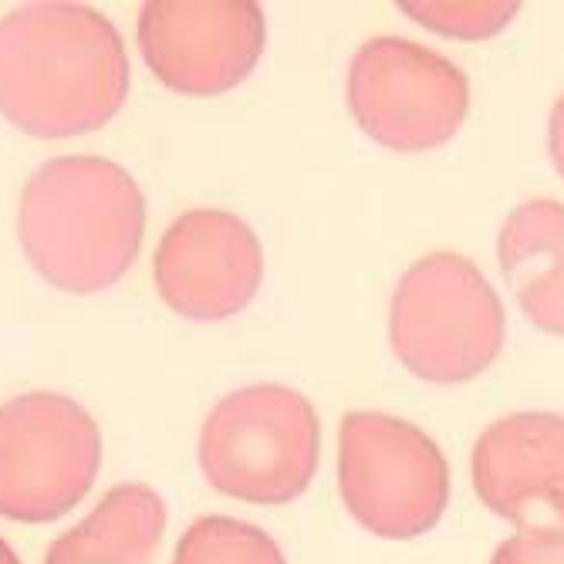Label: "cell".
Returning a JSON list of instances; mask_svg holds the SVG:
<instances>
[{
	"label": "cell",
	"mask_w": 564,
	"mask_h": 564,
	"mask_svg": "<svg viewBox=\"0 0 564 564\" xmlns=\"http://www.w3.org/2000/svg\"><path fill=\"white\" fill-rule=\"evenodd\" d=\"M497 258L524 315L547 335H564V207L524 203L507 217Z\"/></svg>",
	"instance_id": "obj_11"
},
{
	"label": "cell",
	"mask_w": 564,
	"mask_h": 564,
	"mask_svg": "<svg viewBox=\"0 0 564 564\" xmlns=\"http://www.w3.org/2000/svg\"><path fill=\"white\" fill-rule=\"evenodd\" d=\"M0 564H21V561H18V554L8 547V541H4V538H0Z\"/></svg>",
	"instance_id": "obj_17"
},
{
	"label": "cell",
	"mask_w": 564,
	"mask_h": 564,
	"mask_svg": "<svg viewBox=\"0 0 564 564\" xmlns=\"http://www.w3.org/2000/svg\"><path fill=\"white\" fill-rule=\"evenodd\" d=\"M129 95L116 24L82 4H24L0 21V116L37 139L106 126Z\"/></svg>",
	"instance_id": "obj_1"
},
{
	"label": "cell",
	"mask_w": 564,
	"mask_h": 564,
	"mask_svg": "<svg viewBox=\"0 0 564 564\" xmlns=\"http://www.w3.org/2000/svg\"><path fill=\"white\" fill-rule=\"evenodd\" d=\"M18 237L47 284L68 294L106 291L139 258L145 196L112 160L58 156L28 180Z\"/></svg>",
	"instance_id": "obj_2"
},
{
	"label": "cell",
	"mask_w": 564,
	"mask_h": 564,
	"mask_svg": "<svg viewBox=\"0 0 564 564\" xmlns=\"http://www.w3.org/2000/svg\"><path fill=\"white\" fill-rule=\"evenodd\" d=\"M467 106L464 72L416 41L376 37L351 58L348 109L389 149L423 152L449 142L467 119Z\"/></svg>",
	"instance_id": "obj_7"
},
{
	"label": "cell",
	"mask_w": 564,
	"mask_h": 564,
	"mask_svg": "<svg viewBox=\"0 0 564 564\" xmlns=\"http://www.w3.org/2000/svg\"><path fill=\"white\" fill-rule=\"evenodd\" d=\"M551 156H554V166L564 180V95L557 98V106L551 112Z\"/></svg>",
	"instance_id": "obj_16"
},
{
	"label": "cell",
	"mask_w": 564,
	"mask_h": 564,
	"mask_svg": "<svg viewBox=\"0 0 564 564\" xmlns=\"http://www.w3.org/2000/svg\"><path fill=\"white\" fill-rule=\"evenodd\" d=\"M166 507L145 484H119L91 514L51 544L44 564H152Z\"/></svg>",
	"instance_id": "obj_12"
},
{
	"label": "cell",
	"mask_w": 564,
	"mask_h": 564,
	"mask_svg": "<svg viewBox=\"0 0 564 564\" xmlns=\"http://www.w3.org/2000/svg\"><path fill=\"white\" fill-rule=\"evenodd\" d=\"M322 426L312 402L284 386H247L214 405L199 433V467L217 494L288 503L318 470Z\"/></svg>",
	"instance_id": "obj_3"
},
{
	"label": "cell",
	"mask_w": 564,
	"mask_h": 564,
	"mask_svg": "<svg viewBox=\"0 0 564 564\" xmlns=\"http://www.w3.org/2000/svg\"><path fill=\"white\" fill-rule=\"evenodd\" d=\"M160 297L193 322L230 318L253 301L264 278L261 240L237 214L186 210L152 258Z\"/></svg>",
	"instance_id": "obj_9"
},
{
	"label": "cell",
	"mask_w": 564,
	"mask_h": 564,
	"mask_svg": "<svg viewBox=\"0 0 564 564\" xmlns=\"http://www.w3.org/2000/svg\"><path fill=\"white\" fill-rule=\"evenodd\" d=\"M338 484L351 518L395 541L430 531L449 497V470L436 443L386 413L341 420Z\"/></svg>",
	"instance_id": "obj_6"
},
{
	"label": "cell",
	"mask_w": 564,
	"mask_h": 564,
	"mask_svg": "<svg viewBox=\"0 0 564 564\" xmlns=\"http://www.w3.org/2000/svg\"><path fill=\"white\" fill-rule=\"evenodd\" d=\"M268 24L258 4L240 0H152L139 14V51L166 88L224 95L261 62Z\"/></svg>",
	"instance_id": "obj_8"
},
{
	"label": "cell",
	"mask_w": 564,
	"mask_h": 564,
	"mask_svg": "<svg viewBox=\"0 0 564 564\" xmlns=\"http://www.w3.org/2000/svg\"><path fill=\"white\" fill-rule=\"evenodd\" d=\"M490 564H564V528H528L503 541Z\"/></svg>",
	"instance_id": "obj_15"
},
{
	"label": "cell",
	"mask_w": 564,
	"mask_h": 564,
	"mask_svg": "<svg viewBox=\"0 0 564 564\" xmlns=\"http://www.w3.org/2000/svg\"><path fill=\"white\" fill-rule=\"evenodd\" d=\"M173 564H284V554L261 528L234 518H199L180 538Z\"/></svg>",
	"instance_id": "obj_13"
},
{
	"label": "cell",
	"mask_w": 564,
	"mask_h": 564,
	"mask_svg": "<svg viewBox=\"0 0 564 564\" xmlns=\"http://www.w3.org/2000/svg\"><path fill=\"white\" fill-rule=\"evenodd\" d=\"M474 487L521 531L564 528V416L518 413L494 423L474 449Z\"/></svg>",
	"instance_id": "obj_10"
},
{
	"label": "cell",
	"mask_w": 564,
	"mask_h": 564,
	"mask_svg": "<svg viewBox=\"0 0 564 564\" xmlns=\"http://www.w3.org/2000/svg\"><path fill=\"white\" fill-rule=\"evenodd\" d=\"M389 335L399 362L436 386L477 379L503 345V307L459 253H430L395 288Z\"/></svg>",
	"instance_id": "obj_4"
},
{
	"label": "cell",
	"mask_w": 564,
	"mask_h": 564,
	"mask_svg": "<svg viewBox=\"0 0 564 564\" xmlns=\"http://www.w3.org/2000/svg\"><path fill=\"white\" fill-rule=\"evenodd\" d=\"M98 467V423L75 399L24 392L0 405V518L58 521L91 490Z\"/></svg>",
	"instance_id": "obj_5"
},
{
	"label": "cell",
	"mask_w": 564,
	"mask_h": 564,
	"mask_svg": "<svg viewBox=\"0 0 564 564\" xmlns=\"http://www.w3.org/2000/svg\"><path fill=\"white\" fill-rule=\"evenodd\" d=\"M402 11L443 37H494L518 14V4H402Z\"/></svg>",
	"instance_id": "obj_14"
}]
</instances>
